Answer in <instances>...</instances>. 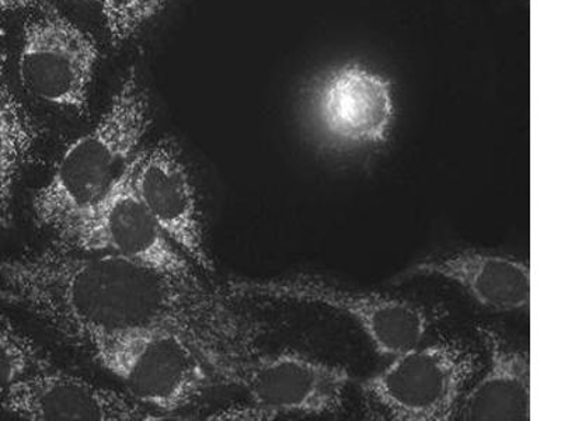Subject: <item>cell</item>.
<instances>
[{"label":"cell","mask_w":561,"mask_h":421,"mask_svg":"<svg viewBox=\"0 0 561 421\" xmlns=\"http://www.w3.org/2000/svg\"><path fill=\"white\" fill-rule=\"evenodd\" d=\"M0 299L83 348L140 328H172L208 367L260 350L263 325L218 291L108 254L59 248L0 258Z\"/></svg>","instance_id":"6da1fadb"},{"label":"cell","mask_w":561,"mask_h":421,"mask_svg":"<svg viewBox=\"0 0 561 421\" xmlns=\"http://www.w3.org/2000/svg\"><path fill=\"white\" fill-rule=\"evenodd\" d=\"M150 123L148 90L129 72L96 127L69 145L35 193L37 227L55 234L102 198L139 152Z\"/></svg>","instance_id":"7a4b0ae2"},{"label":"cell","mask_w":561,"mask_h":421,"mask_svg":"<svg viewBox=\"0 0 561 421\" xmlns=\"http://www.w3.org/2000/svg\"><path fill=\"white\" fill-rule=\"evenodd\" d=\"M89 351L129 398L162 419L195 408L215 380L197 344L163 326L110 335Z\"/></svg>","instance_id":"3957f363"},{"label":"cell","mask_w":561,"mask_h":421,"mask_svg":"<svg viewBox=\"0 0 561 421\" xmlns=\"http://www.w3.org/2000/svg\"><path fill=\"white\" fill-rule=\"evenodd\" d=\"M299 114L308 137L323 153L363 157L385 147L392 134V82L364 65H340L305 88Z\"/></svg>","instance_id":"277c9868"},{"label":"cell","mask_w":561,"mask_h":421,"mask_svg":"<svg viewBox=\"0 0 561 421\" xmlns=\"http://www.w3.org/2000/svg\"><path fill=\"white\" fill-rule=\"evenodd\" d=\"M480 369V354L460 340L414 348L396 355L360 384L368 418L449 421Z\"/></svg>","instance_id":"5b68a950"},{"label":"cell","mask_w":561,"mask_h":421,"mask_svg":"<svg viewBox=\"0 0 561 421\" xmlns=\"http://www.w3.org/2000/svg\"><path fill=\"white\" fill-rule=\"evenodd\" d=\"M222 293L234 300H283L322 305L353 318L382 357L419 348L431 328L427 309L414 300L333 284L310 275L232 278Z\"/></svg>","instance_id":"8992f818"},{"label":"cell","mask_w":561,"mask_h":421,"mask_svg":"<svg viewBox=\"0 0 561 421\" xmlns=\"http://www.w3.org/2000/svg\"><path fill=\"white\" fill-rule=\"evenodd\" d=\"M54 235L55 248L114 255L185 283H202L197 269L175 248L135 193L131 163L102 198Z\"/></svg>","instance_id":"52a82bcc"},{"label":"cell","mask_w":561,"mask_h":421,"mask_svg":"<svg viewBox=\"0 0 561 421\" xmlns=\"http://www.w3.org/2000/svg\"><path fill=\"white\" fill-rule=\"evenodd\" d=\"M209 369L215 383L242 389L267 420L280 414L339 413L353 383V375L342 365L289 350L279 353L259 350Z\"/></svg>","instance_id":"ba28073f"},{"label":"cell","mask_w":561,"mask_h":421,"mask_svg":"<svg viewBox=\"0 0 561 421\" xmlns=\"http://www.w3.org/2000/svg\"><path fill=\"white\" fill-rule=\"evenodd\" d=\"M34 9L23 27L20 83L39 102L88 117L98 44L51 4Z\"/></svg>","instance_id":"9c48e42d"},{"label":"cell","mask_w":561,"mask_h":421,"mask_svg":"<svg viewBox=\"0 0 561 421\" xmlns=\"http://www.w3.org/2000/svg\"><path fill=\"white\" fill-rule=\"evenodd\" d=\"M131 172L135 193L175 248L195 269L214 273L197 190L179 144L163 138L140 149Z\"/></svg>","instance_id":"30bf717a"},{"label":"cell","mask_w":561,"mask_h":421,"mask_svg":"<svg viewBox=\"0 0 561 421\" xmlns=\"http://www.w3.org/2000/svg\"><path fill=\"white\" fill-rule=\"evenodd\" d=\"M8 413L23 420L162 419L128 395L104 388L53 364L33 371L14 384L0 400Z\"/></svg>","instance_id":"8fae6325"},{"label":"cell","mask_w":561,"mask_h":421,"mask_svg":"<svg viewBox=\"0 0 561 421\" xmlns=\"http://www.w3.org/2000/svg\"><path fill=\"white\" fill-rule=\"evenodd\" d=\"M414 278H439L463 289L480 307L495 314L529 308L530 269L517 255L485 249L439 253L410 265L394 284Z\"/></svg>","instance_id":"7c38bea8"},{"label":"cell","mask_w":561,"mask_h":421,"mask_svg":"<svg viewBox=\"0 0 561 421\" xmlns=\"http://www.w3.org/2000/svg\"><path fill=\"white\" fill-rule=\"evenodd\" d=\"M489 357L482 377L469 385L455 420H530L529 351L517 349L497 330L478 326Z\"/></svg>","instance_id":"4fadbf2b"},{"label":"cell","mask_w":561,"mask_h":421,"mask_svg":"<svg viewBox=\"0 0 561 421\" xmlns=\"http://www.w3.org/2000/svg\"><path fill=\"white\" fill-rule=\"evenodd\" d=\"M39 129L10 83L0 48V228L12 227L20 179L37 153Z\"/></svg>","instance_id":"5bb4252c"},{"label":"cell","mask_w":561,"mask_h":421,"mask_svg":"<svg viewBox=\"0 0 561 421\" xmlns=\"http://www.w3.org/2000/svg\"><path fill=\"white\" fill-rule=\"evenodd\" d=\"M47 364L51 361L44 350L0 312V400L20 379Z\"/></svg>","instance_id":"9a60e30c"},{"label":"cell","mask_w":561,"mask_h":421,"mask_svg":"<svg viewBox=\"0 0 561 421\" xmlns=\"http://www.w3.org/2000/svg\"><path fill=\"white\" fill-rule=\"evenodd\" d=\"M102 12L110 42L123 45L152 22L169 0H93Z\"/></svg>","instance_id":"2e32d148"},{"label":"cell","mask_w":561,"mask_h":421,"mask_svg":"<svg viewBox=\"0 0 561 421\" xmlns=\"http://www.w3.org/2000/svg\"><path fill=\"white\" fill-rule=\"evenodd\" d=\"M49 0H0V14L16 12L20 9L37 8Z\"/></svg>","instance_id":"e0dca14e"}]
</instances>
